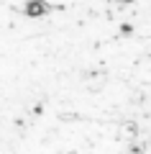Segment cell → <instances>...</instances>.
Returning a JSON list of instances; mask_svg holds the SVG:
<instances>
[{"label":"cell","instance_id":"1","mask_svg":"<svg viewBox=\"0 0 151 154\" xmlns=\"http://www.w3.org/2000/svg\"><path fill=\"white\" fill-rule=\"evenodd\" d=\"M26 13H28L31 18H38V16H44V13H49V5L44 3V0H28Z\"/></svg>","mask_w":151,"mask_h":154}]
</instances>
